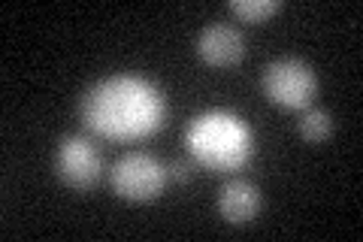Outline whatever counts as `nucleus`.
Returning a JSON list of instances; mask_svg holds the SVG:
<instances>
[{"label":"nucleus","mask_w":363,"mask_h":242,"mask_svg":"<svg viewBox=\"0 0 363 242\" xmlns=\"http://www.w3.org/2000/svg\"><path fill=\"white\" fill-rule=\"evenodd\" d=\"M82 124L112 143H133L167 124V100L155 82L133 73L106 76L91 85L79 103Z\"/></svg>","instance_id":"f257e3e1"},{"label":"nucleus","mask_w":363,"mask_h":242,"mask_svg":"<svg viewBox=\"0 0 363 242\" xmlns=\"http://www.w3.org/2000/svg\"><path fill=\"white\" fill-rule=\"evenodd\" d=\"M188 155L212 172L242 170L255 155V133L236 112L209 109L188 121Z\"/></svg>","instance_id":"f03ea898"},{"label":"nucleus","mask_w":363,"mask_h":242,"mask_svg":"<svg viewBox=\"0 0 363 242\" xmlns=\"http://www.w3.org/2000/svg\"><path fill=\"white\" fill-rule=\"evenodd\" d=\"M260 88L281 109H309L318 94V76L303 57H276L264 67Z\"/></svg>","instance_id":"7ed1b4c3"},{"label":"nucleus","mask_w":363,"mask_h":242,"mask_svg":"<svg viewBox=\"0 0 363 242\" xmlns=\"http://www.w3.org/2000/svg\"><path fill=\"white\" fill-rule=\"evenodd\" d=\"M167 167L149 152L121 155L109 170V185L128 203H152L167 188Z\"/></svg>","instance_id":"20e7f679"},{"label":"nucleus","mask_w":363,"mask_h":242,"mask_svg":"<svg viewBox=\"0 0 363 242\" xmlns=\"http://www.w3.org/2000/svg\"><path fill=\"white\" fill-rule=\"evenodd\" d=\"M55 172L67 188L91 191L104 176V160H100V152L88 136L67 133L55 148Z\"/></svg>","instance_id":"39448f33"},{"label":"nucleus","mask_w":363,"mask_h":242,"mask_svg":"<svg viewBox=\"0 0 363 242\" xmlns=\"http://www.w3.org/2000/svg\"><path fill=\"white\" fill-rule=\"evenodd\" d=\"M197 55H200V61H206L209 67H233L242 61L245 40L236 28L224 25V21H212V25L200 31Z\"/></svg>","instance_id":"423d86ee"},{"label":"nucleus","mask_w":363,"mask_h":242,"mask_svg":"<svg viewBox=\"0 0 363 242\" xmlns=\"http://www.w3.org/2000/svg\"><path fill=\"white\" fill-rule=\"evenodd\" d=\"M260 188L248 179H230L218 194V212L227 224H252L260 215Z\"/></svg>","instance_id":"0eeeda50"},{"label":"nucleus","mask_w":363,"mask_h":242,"mask_svg":"<svg viewBox=\"0 0 363 242\" xmlns=\"http://www.w3.org/2000/svg\"><path fill=\"white\" fill-rule=\"evenodd\" d=\"M297 133L303 136L306 143H312V145L327 143V140L333 136V115L327 112V109H312V106H309V109L300 115Z\"/></svg>","instance_id":"6e6552de"},{"label":"nucleus","mask_w":363,"mask_h":242,"mask_svg":"<svg viewBox=\"0 0 363 242\" xmlns=\"http://www.w3.org/2000/svg\"><path fill=\"white\" fill-rule=\"evenodd\" d=\"M227 9L236 16L248 21V25H260V21L272 18L281 9V0H230Z\"/></svg>","instance_id":"1a4fd4ad"},{"label":"nucleus","mask_w":363,"mask_h":242,"mask_svg":"<svg viewBox=\"0 0 363 242\" xmlns=\"http://www.w3.org/2000/svg\"><path fill=\"white\" fill-rule=\"evenodd\" d=\"M167 176L176 179V182H188L191 179V164H185V160H173L169 170H167Z\"/></svg>","instance_id":"9d476101"}]
</instances>
